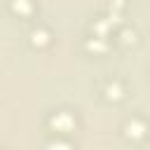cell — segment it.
<instances>
[{
  "label": "cell",
  "instance_id": "cell-3",
  "mask_svg": "<svg viewBox=\"0 0 150 150\" xmlns=\"http://www.w3.org/2000/svg\"><path fill=\"white\" fill-rule=\"evenodd\" d=\"M98 98L105 101V103H110V105H120V103L127 98V87H124V82L117 80V77H110V80L101 82V87H98Z\"/></svg>",
  "mask_w": 150,
  "mask_h": 150
},
{
  "label": "cell",
  "instance_id": "cell-5",
  "mask_svg": "<svg viewBox=\"0 0 150 150\" xmlns=\"http://www.w3.org/2000/svg\"><path fill=\"white\" fill-rule=\"evenodd\" d=\"M12 7H14V14L19 16H30L35 12V2L33 0H9Z\"/></svg>",
  "mask_w": 150,
  "mask_h": 150
},
{
  "label": "cell",
  "instance_id": "cell-4",
  "mask_svg": "<svg viewBox=\"0 0 150 150\" xmlns=\"http://www.w3.org/2000/svg\"><path fill=\"white\" fill-rule=\"evenodd\" d=\"M52 42V33L47 30V28H33L30 30V45L35 47V49H42V47H47Z\"/></svg>",
  "mask_w": 150,
  "mask_h": 150
},
{
  "label": "cell",
  "instance_id": "cell-2",
  "mask_svg": "<svg viewBox=\"0 0 150 150\" xmlns=\"http://www.w3.org/2000/svg\"><path fill=\"white\" fill-rule=\"evenodd\" d=\"M77 110H70V108H56V110H49V115L45 117V127L49 129V134H56V136H70L75 129H77Z\"/></svg>",
  "mask_w": 150,
  "mask_h": 150
},
{
  "label": "cell",
  "instance_id": "cell-1",
  "mask_svg": "<svg viewBox=\"0 0 150 150\" xmlns=\"http://www.w3.org/2000/svg\"><path fill=\"white\" fill-rule=\"evenodd\" d=\"M120 136L131 145H143L150 141V122L143 115H129L120 124Z\"/></svg>",
  "mask_w": 150,
  "mask_h": 150
}]
</instances>
